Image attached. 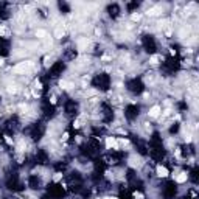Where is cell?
<instances>
[{"instance_id":"1","label":"cell","mask_w":199,"mask_h":199,"mask_svg":"<svg viewBox=\"0 0 199 199\" xmlns=\"http://www.w3.org/2000/svg\"><path fill=\"white\" fill-rule=\"evenodd\" d=\"M162 114V106L160 104H153L149 109H148V117L149 118H159Z\"/></svg>"},{"instance_id":"2","label":"cell","mask_w":199,"mask_h":199,"mask_svg":"<svg viewBox=\"0 0 199 199\" xmlns=\"http://www.w3.org/2000/svg\"><path fill=\"white\" fill-rule=\"evenodd\" d=\"M106 149H120V146H118V142H117V137H114V135H109V137H106Z\"/></svg>"},{"instance_id":"3","label":"cell","mask_w":199,"mask_h":199,"mask_svg":"<svg viewBox=\"0 0 199 199\" xmlns=\"http://www.w3.org/2000/svg\"><path fill=\"white\" fill-rule=\"evenodd\" d=\"M173 177H174V182H176V184H184V182L188 180V173H187V171H179V173L174 174Z\"/></svg>"},{"instance_id":"4","label":"cell","mask_w":199,"mask_h":199,"mask_svg":"<svg viewBox=\"0 0 199 199\" xmlns=\"http://www.w3.org/2000/svg\"><path fill=\"white\" fill-rule=\"evenodd\" d=\"M156 174H157L159 177H168L170 170H168L166 166H163V165H157V166H156Z\"/></svg>"},{"instance_id":"5","label":"cell","mask_w":199,"mask_h":199,"mask_svg":"<svg viewBox=\"0 0 199 199\" xmlns=\"http://www.w3.org/2000/svg\"><path fill=\"white\" fill-rule=\"evenodd\" d=\"M34 36H36L38 39H42V41H45V39L48 38V33H47V30H44V28H38V30L34 31Z\"/></svg>"},{"instance_id":"6","label":"cell","mask_w":199,"mask_h":199,"mask_svg":"<svg viewBox=\"0 0 199 199\" xmlns=\"http://www.w3.org/2000/svg\"><path fill=\"white\" fill-rule=\"evenodd\" d=\"M11 30L8 28V25H0V38H10Z\"/></svg>"},{"instance_id":"7","label":"cell","mask_w":199,"mask_h":199,"mask_svg":"<svg viewBox=\"0 0 199 199\" xmlns=\"http://www.w3.org/2000/svg\"><path fill=\"white\" fill-rule=\"evenodd\" d=\"M160 55H153L151 58H149V65H157L159 62H160Z\"/></svg>"},{"instance_id":"8","label":"cell","mask_w":199,"mask_h":199,"mask_svg":"<svg viewBox=\"0 0 199 199\" xmlns=\"http://www.w3.org/2000/svg\"><path fill=\"white\" fill-rule=\"evenodd\" d=\"M53 180H55V182H59V180H62V173H61V171L55 173V176H53Z\"/></svg>"},{"instance_id":"9","label":"cell","mask_w":199,"mask_h":199,"mask_svg":"<svg viewBox=\"0 0 199 199\" xmlns=\"http://www.w3.org/2000/svg\"><path fill=\"white\" fill-rule=\"evenodd\" d=\"M67 140H69V132L65 131V132L61 135V142H67Z\"/></svg>"}]
</instances>
